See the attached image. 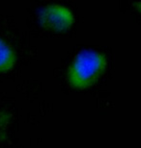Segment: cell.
I'll return each instance as SVG.
<instances>
[{"label":"cell","instance_id":"cell-2","mask_svg":"<svg viewBox=\"0 0 141 148\" xmlns=\"http://www.w3.org/2000/svg\"><path fill=\"white\" fill-rule=\"evenodd\" d=\"M40 20L44 27L54 31H63L72 25L74 17L67 8L52 5L46 7L42 11Z\"/></svg>","mask_w":141,"mask_h":148},{"label":"cell","instance_id":"cell-3","mask_svg":"<svg viewBox=\"0 0 141 148\" xmlns=\"http://www.w3.org/2000/svg\"><path fill=\"white\" fill-rule=\"evenodd\" d=\"M16 63V55L10 45L0 38V72L12 69Z\"/></svg>","mask_w":141,"mask_h":148},{"label":"cell","instance_id":"cell-4","mask_svg":"<svg viewBox=\"0 0 141 148\" xmlns=\"http://www.w3.org/2000/svg\"><path fill=\"white\" fill-rule=\"evenodd\" d=\"M135 5L137 6V7H138V9L141 11V3H135Z\"/></svg>","mask_w":141,"mask_h":148},{"label":"cell","instance_id":"cell-1","mask_svg":"<svg viewBox=\"0 0 141 148\" xmlns=\"http://www.w3.org/2000/svg\"><path fill=\"white\" fill-rule=\"evenodd\" d=\"M106 66V58L96 52H84L76 57L71 67L69 77L74 87L90 86Z\"/></svg>","mask_w":141,"mask_h":148}]
</instances>
